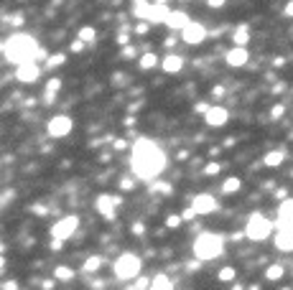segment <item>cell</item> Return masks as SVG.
<instances>
[{
    "mask_svg": "<svg viewBox=\"0 0 293 290\" xmlns=\"http://www.w3.org/2000/svg\"><path fill=\"white\" fill-rule=\"evenodd\" d=\"M225 61H227V66L240 69L250 61V51H247V46H232V49L225 54Z\"/></svg>",
    "mask_w": 293,
    "mask_h": 290,
    "instance_id": "cell-13",
    "label": "cell"
},
{
    "mask_svg": "<svg viewBox=\"0 0 293 290\" xmlns=\"http://www.w3.org/2000/svg\"><path fill=\"white\" fill-rule=\"evenodd\" d=\"M204 122H207L209 128H225L227 122H229V112H227V107L222 104H212L207 115H204Z\"/></svg>",
    "mask_w": 293,
    "mask_h": 290,
    "instance_id": "cell-12",
    "label": "cell"
},
{
    "mask_svg": "<svg viewBox=\"0 0 293 290\" xmlns=\"http://www.w3.org/2000/svg\"><path fill=\"white\" fill-rule=\"evenodd\" d=\"M225 252V237L217 232H201L194 239V257L207 262V259H217Z\"/></svg>",
    "mask_w": 293,
    "mask_h": 290,
    "instance_id": "cell-3",
    "label": "cell"
},
{
    "mask_svg": "<svg viewBox=\"0 0 293 290\" xmlns=\"http://www.w3.org/2000/svg\"><path fill=\"white\" fill-rule=\"evenodd\" d=\"M209 107H212V104H207V102H199V104H196V112L207 115V110H209Z\"/></svg>",
    "mask_w": 293,
    "mask_h": 290,
    "instance_id": "cell-40",
    "label": "cell"
},
{
    "mask_svg": "<svg viewBox=\"0 0 293 290\" xmlns=\"http://www.w3.org/2000/svg\"><path fill=\"white\" fill-rule=\"evenodd\" d=\"M123 148H128L125 140H115V150H123Z\"/></svg>",
    "mask_w": 293,
    "mask_h": 290,
    "instance_id": "cell-45",
    "label": "cell"
},
{
    "mask_svg": "<svg viewBox=\"0 0 293 290\" xmlns=\"http://www.w3.org/2000/svg\"><path fill=\"white\" fill-rule=\"evenodd\" d=\"M148 26H151L148 21H140V23H138V26H135L133 31H135V33H138V36H143V33H148Z\"/></svg>",
    "mask_w": 293,
    "mask_h": 290,
    "instance_id": "cell-37",
    "label": "cell"
},
{
    "mask_svg": "<svg viewBox=\"0 0 293 290\" xmlns=\"http://www.w3.org/2000/svg\"><path fill=\"white\" fill-rule=\"evenodd\" d=\"M273 226L275 224L262 211H253L250 217H247V224H245V237L253 239V242H262L273 234Z\"/></svg>",
    "mask_w": 293,
    "mask_h": 290,
    "instance_id": "cell-5",
    "label": "cell"
},
{
    "mask_svg": "<svg viewBox=\"0 0 293 290\" xmlns=\"http://www.w3.org/2000/svg\"><path fill=\"white\" fill-rule=\"evenodd\" d=\"M207 5H209V8H222L225 0H207Z\"/></svg>",
    "mask_w": 293,
    "mask_h": 290,
    "instance_id": "cell-43",
    "label": "cell"
},
{
    "mask_svg": "<svg viewBox=\"0 0 293 290\" xmlns=\"http://www.w3.org/2000/svg\"><path fill=\"white\" fill-rule=\"evenodd\" d=\"M140 3H148V0H133V5H140Z\"/></svg>",
    "mask_w": 293,
    "mask_h": 290,
    "instance_id": "cell-49",
    "label": "cell"
},
{
    "mask_svg": "<svg viewBox=\"0 0 293 290\" xmlns=\"http://www.w3.org/2000/svg\"><path fill=\"white\" fill-rule=\"evenodd\" d=\"M278 224H293V198H283L281 206H278Z\"/></svg>",
    "mask_w": 293,
    "mask_h": 290,
    "instance_id": "cell-18",
    "label": "cell"
},
{
    "mask_svg": "<svg viewBox=\"0 0 293 290\" xmlns=\"http://www.w3.org/2000/svg\"><path fill=\"white\" fill-rule=\"evenodd\" d=\"M232 41H234V46H247V43H250V26H247V23H242V26H237V28H234Z\"/></svg>",
    "mask_w": 293,
    "mask_h": 290,
    "instance_id": "cell-20",
    "label": "cell"
},
{
    "mask_svg": "<svg viewBox=\"0 0 293 290\" xmlns=\"http://www.w3.org/2000/svg\"><path fill=\"white\" fill-rule=\"evenodd\" d=\"M168 5H161V3H151L148 5V15H145V21H148L151 26H158V23H166L168 21Z\"/></svg>",
    "mask_w": 293,
    "mask_h": 290,
    "instance_id": "cell-15",
    "label": "cell"
},
{
    "mask_svg": "<svg viewBox=\"0 0 293 290\" xmlns=\"http://www.w3.org/2000/svg\"><path fill=\"white\" fill-rule=\"evenodd\" d=\"M38 76H41V66L36 61H23V64L16 66V79L21 84H33V82H38Z\"/></svg>",
    "mask_w": 293,
    "mask_h": 290,
    "instance_id": "cell-10",
    "label": "cell"
},
{
    "mask_svg": "<svg viewBox=\"0 0 293 290\" xmlns=\"http://www.w3.org/2000/svg\"><path fill=\"white\" fill-rule=\"evenodd\" d=\"M166 153L158 143L148 140V137H138L133 150H130V171L140 181H156L166 171Z\"/></svg>",
    "mask_w": 293,
    "mask_h": 290,
    "instance_id": "cell-1",
    "label": "cell"
},
{
    "mask_svg": "<svg viewBox=\"0 0 293 290\" xmlns=\"http://www.w3.org/2000/svg\"><path fill=\"white\" fill-rule=\"evenodd\" d=\"M283 161H286V150H270V153H265V158H262V165L278 168Z\"/></svg>",
    "mask_w": 293,
    "mask_h": 290,
    "instance_id": "cell-21",
    "label": "cell"
},
{
    "mask_svg": "<svg viewBox=\"0 0 293 290\" xmlns=\"http://www.w3.org/2000/svg\"><path fill=\"white\" fill-rule=\"evenodd\" d=\"M275 196H278V198H286V196H288V191H286V189H278V191H275Z\"/></svg>",
    "mask_w": 293,
    "mask_h": 290,
    "instance_id": "cell-47",
    "label": "cell"
},
{
    "mask_svg": "<svg viewBox=\"0 0 293 290\" xmlns=\"http://www.w3.org/2000/svg\"><path fill=\"white\" fill-rule=\"evenodd\" d=\"M133 288H135V290H148V288H151V278H143V275H140Z\"/></svg>",
    "mask_w": 293,
    "mask_h": 290,
    "instance_id": "cell-35",
    "label": "cell"
},
{
    "mask_svg": "<svg viewBox=\"0 0 293 290\" xmlns=\"http://www.w3.org/2000/svg\"><path fill=\"white\" fill-rule=\"evenodd\" d=\"M59 89H62V79H51L49 84H46V95H43V99H46V104L54 99V95H56V92Z\"/></svg>",
    "mask_w": 293,
    "mask_h": 290,
    "instance_id": "cell-28",
    "label": "cell"
},
{
    "mask_svg": "<svg viewBox=\"0 0 293 290\" xmlns=\"http://www.w3.org/2000/svg\"><path fill=\"white\" fill-rule=\"evenodd\" d=\"M291 272H293V267H291Z\"/></svg>",
    "mask_w": 293,
    "mask_h": 290,
    "instance_id": "cell-50",
    "label": "cell"
},
{
    "mask_svg": "<svg viewBox=\"0 0 293 290\" xmlns=\"http://www.w3.org/2000/svg\"><path fill=\"white\" fill-rule=\"evenodd\" d=\"M189 23H192V18L184 13V10H171V15H168V21H166V26L171 28V31H184Z\"/></svg>",
    "mask_w": 293,
    "mask_h": 290,
    "instance_id": "cell-17",
    "label": "cell"
},
{
    "mask_svg": "<svg viewBox=\"0 0 293 290\" xmlns=\"http://www.w3.org/2000/svg\"><path fill=\"white\" fill-rule=\"evenodd\" d=\"M71 128H74V122H71L69 115H56L49 120V125H46V132L51 137H66L71 132Z\"/></svg>",
    "mask_w": 293,
    "mask_h": 290,
    "instance_id": "cell-8",
    "label": "cell"
},
{
    "mask_svg": "<svg viewBox=\"0 0 293 290\" xmlns=\"http://www.w3.org/2000/svg\"><path fill=\"white\" fill-rule=\"evenodd\" d=\"M99 267H102V257H99V255L87 257V259H84V265H82V270H84V272H97Z\"/></svg>",
    "mask_w": 293,
    "mask_h": 290,
    "instance_id": "cell-26",
    "label": "cell"
},
{
    "mask_svg": "<svg viewBox=\"0 0 293 290\" xmlns=\"http://www.w3.org/2000/svg\"><path fill=\"white\" fill-rule=\"evenodd\" d=\"M117 43H120V46H128V43H130V38H128V31H123V33L117 36Z\"/></svg>",
    "mask_w": 293,
    "mask_h": 290,
    "instance_id": "cell-39",
    "label": "cell"
},
{
    "mask_svg": "<svg viewBox=\"0 0 293 290\" xmlns=\"http://www.w3.org/2000/svg\"><path fill=\"white\" fill-rule=\"evenodd\" d=\"M181 38H184V43H189V46H196V43H204L207 41V28H204V23H199V21H192L184 31H181Z\"/></svg>",
    "mask_w": 293,
    "mask_h": 290,
    "instance_id": "cell-9",
    "label": "cell"
},
{
    "mask_svg": "<svg viewBox=\"0 0 293 290\" xmlns=\"http://www.w3.org/2000/svg\"><path fill=\"white\" fill-rule=\"evenodd\" d=\"M196 217V211H194V206H189L186 211H184V219H194Z\"/></svg>",
    "mask_w": 293,
    "mask_h": 290,
    "instance_id": "cell-42",
    "label": "cell"
},
{
    "mask_svg": "<svg viewBox=\"0 0 293 290\" xmlns=\"http://www.w3.org/2000/svg\"><path fill=\"white\" fill-rule=\"evenodd\" d=\"M275 247L281 252H293V224H278Z\"/></svg>",
    "mask_w": 293,
    "mask_h": 290,
    "instance_id": "cell-14",
    "label": "cell"
},
{
    "mask_svg": "<svg viewBox=\"0 0 293 290\" xmlns=\"http://www.w3.org/2000/svg\"><path fill=\"white\" fill-rule=\"evenodd\" d=\"M153 3H161V5H168V0H153Z\"/></svg>",
    "mask_w": 293,
    "mask_h": 290,
    "instance_id": "cell-48",
    "label": "cell"
},
{
    "mask_svg": "<svg viewBox=\"0 0 293 290\" xmlns=\"http://www.w3.org/2000/svg\"><path fill=\"white\" fill-rule=\"evenodd\" d=\"M286 275V267L281 265V262H275V265H270L268 270H265V280H270V283H275V280H281Z\"/></svg>",
    "mask_w": 293,
    "mask_h": 290,
    "instance_id": "cell-23",
    "label": "cell"
},
{
    "mask_svg": "<svg viewBox=\"0 0 293 290\" xmlns=\"http://www.w3.org/2000/svg\"><path fill=\"white\" fill-rule=\"evenodd\" d=\"M219 171H222V163H217V161H212L209 165H204V176H214Z\"/></svg>",
    "mask_w": 293,
    "mask_h": 290,
    "instance_id": "cell-33",
    "label": "cell"
},
{
    "mask_svg": "<svg viewBox=\"0 0 293 290\" xmlns=\"http://www.w3.org/2000/svg\"><path fill=\"white\" fill-rule=\"evenodd\" d=\"M77 38L90 46V43H95V38H97V31H95L92 26H82V28H79V33H77Z\"/></svg>",
    "mask_w": 293,
    "mask_h": 290,
    "instance_id": "cell-24",
    "label": "cell"
},
{
    "mask_svg": "<svg viewBox=\"0 0 293 290\" xmlns=\"http://www.w3.org/2000/svg\"><path fill=\"white\" fill-rule=\"evenodd\" d=\"M64 61H66V56H64V54H54V56H49L46 66H49V69H54V66H62Z\"/></svg>",
    "mask_w": 293,
    "mask_h": 290,
    "instance_id": "cell-30",
    "label": "cell"
},
{
    "mask_svg": "<svg viewBox=\"0 0 293 290\" xmlns=\"http://www.w3.org/2000/svg\"><path fill=\"white\" fill-rule=\"evenodd\" d=\"M148 290H173V283H171V278L166 272H158V275L151 278V288Z\"/></svg>",
    "mask_w": 293,
    "mask_h": 290,
    "instance_id": "cell-19",
    "label": "cell"
},
{
    "mask_svg": "<svg viewBox=\"0 0 293 290\" xmlns=\"http://www.w3.org/2000/svg\"><path fill=\"white\" fill-rule=\"evenodd\" d=\"M140 270H143V259L135 252H123L120 257L115 259V265H112V272H115L117 280L140 278Z\"/></svg>",
    "mask_w": 293,
    "mask_h": 290,
    "instance_id": "cell-4",
    "label": "cell"
},
{
    "mask_svg": "<svg viewBox=\"0 0 293 290\" xmlns=\"http://www.w3.org/2000/svg\"><path fill=\"white\" fill-rule=\"evenodd\" d=\"M3 290H18V283H5Z\"/></svg>",
    "mask_w": 293,
    "mask_h": 290,
    "instance_id": "cell-46",
    "label": "cell"
},
{
    "mask_svg": "<svg viewBox=\"0 0 293 290\" xmlns=\"http://www.w3.org/2000/svg\"><path fill=\"white\" fill-rule=\"evenodd\" d=\"M283 13L288 15V18H293V0H288V3H286V8H283Z\"/></svg>",
    "mask_w": 293,
    "mask_h": 290,
    "instance_id": "cell-41",
    "label": "cell"
},
{
    "mask_svg": "<svg viewBox=\"0 0 293 290\" xmlns=\"http://www.w3.org/2000/svg\"><path fill=\"white\" fill-rule=\"evenodd\" d=\"M283 115H286V107H283L281 102H278V104L273 107V112H270V120H281Z\"/></svg>",
    "mask_w": 293,
    "mask_h": 290,
    "instance_id": "cell-34",
    "label": "cell"
},
{
    "mask_svg": "<svg viewBox=\"0 0 293 290\" xmlns=\"http://www.w3.org/2000/svg\"><path fill=\"white\" fill-rule=\"evenodd\" d=\"M153 191H161V193H173V189H171V183H166V181H156L153 183Z\"/></svg>",
    "mask_w": 293,
    "mask_h": 290,
    "instance_id": "cell-32",
    "label": "cell"
},
{
    "mask_svg": "<svg viewBox=\"0 0 293 290\" xmlns=\"http://www.w3.org/2000/svg\"><path fill=\"white\" fill-rule=\"evenodd\" d=\"M161 69H163L166 74H179L184 69V59L179 54H166L163 59H161Z\"/></svg>",
    "mask_w": 293,
    "mask_h": 290,
    "instance_id": "cell-16",
    "label": "cell"
},
{
    "mask_svg": "<svg viewBox=\"0 0 293 290\" xmlns=\"http://www.w3.org/2000/svg\"><path fill=\"white\" fill-rule=\"evenodd\" d=\"M138 66L143 69V71H148V69H153V66H158V56L153 54V51H145L140 59H138Z\"/></svg>",
    "mask_w": 293,
    "mask_h": 290,
    "instance_id": "cell-22",
    "label": "cell"
},
{
    "mask_svg": "<svg viewBox=\"0 0 293 290\" xmlns=\"http://www.w3.org/2000/svg\"><path fill=\"white\" fill-rule=\"evenodd\" d=\"M120 204H123L120 196H110V193H99L97 196V211L105 219H110V222L117 217V206H120Z\"/></svg>",
    "mask_w": 293,
    "mask_h": 290,
    "instance_id": "cell-7",
    "label": "cell"
},
{
    "mask_svg": "<svg viewBox=\"0 0 293 290\" xmlns=\"http://www.w3.org/2000/svg\"><path fill=\"white\" fill-rule=\"evenodd\" d=\"M77 229H79V219L74 217V214H69V217H62L51 226V237L59 239V242H64V239H69L71 234H74Z\"/></svg>",
    "mask_w": 293,
    "mask_h": 290,
    "instance_id": "cell-6",
    "label": "cell"
},
{
    "mask_svg": "<svg viewBox=\"0 0 293 290\" xmlns=\"http://www.w3.org/2000/svg\"><path fill=\"white\" fill-rule=\"evenodd\" d=\"M242 189V181L237 176H229L225 183H222V193H237Z\"/></svg>",
    "mask_w": 293,
    "mask_h": 290,
    "instance_id": "cell-25",
    "label": "cell"
},
{
    "mask_svg": "<svg viewBox=\"0 0 293 290\" xmlns=\"http://www.w3.org/2000/svg\"><path fill=\"white\" fill-rule=\"evenodd\" d=\"M192 206H194V211H196V217H207V214H214V211L219 209L217 198H214L212 193H196V196L192 198Z\"/></svg>",
    "mask_w": 293,
    "mask_h": 290,
    "instance_id": "cell-11",
    "label": "cell"
},
{
    "mask_svg": "<svg viewBox=\"0 0 293 290\" xmlns=\"http://www.w3.org/2000/svg\"><path fill=\"white\" fill-rule=\"evenodd\" d=\"M38 41L28 33H13L3 41V56L10 64H23V61H36L38 56Z\"/></svg>",
    "mask_w": 293,
    "mask_h": 290,
    "instance_id": "cell-2",
    "label": "cell"
},
{
    "mask_svg": "<svg viewBox=\"0 0 293 290\" xmlns=\"http://www.w3.org/2000/svg\"><path fill=\"white\" fill-rule=\"evenodd\" d=\"M234 275H237V272H234V267H222V270L217 272V278H219V283H232Z\"/></svg>",
    "mask_w": 293,
    "mask_h": 290,
    "instance_id": "cell-29",
    "label": "cell"
},
{
    "mask_svg": "<svg viewBox=\"0 0 293 290\" xmlns=\"http://www.w3.org/2000/svg\"><path fill=\"white\" fill-rule=\"evenodd\" d=\"M133 186H135V181H133V178H130V176L120 178V189H123V191H133Z\"/></svg>",
    "mask_w": 293,
    "mask_h": 290,
    "instance_id": "cell-36",
    "label": "cell"
},
{
    "mask_svg": "<svg viewBox=\"0 0 293 290\" xmlns=\"http://www.w3.org/2000/svg\"><path fill=\"white\" fill-rule=\"evenodd\" d=\"M181 224H184V217H179V214H171V217L166 219V226L168 229H179Z\"/></svg>",
    "mask_w": 293,
    "mask_h": 290,
    "instance_id": "cell-31",
    "label": "cell"
},
{
    "mask_svg": "<svg viewBox=\"0 0 293 290\" xmlns=\"http://www.w3.org/2000/svg\"><path fill=\"white\" fill-rule=\"evenodd\" d=\"M123 56H128V59H130V56H135V49H133V46H125V51H123Z\"/></svg>",
    "mask_w": 293,
    "mask_h": 290,
    "instance_id": "cell-44",
    "label": "cell"
},
{
    "mask_svg": "<svg viewBox=\"0 0 293 290\" xmlns=\"http://www.w3.org/2000/svg\"><path fill=\"white\" fill-rule=\"evenodd\" d=\"M84 46H87L84 41H79V38H74V41H71V51H74V54H79V51L84 49Z\"/></svg>",
    "mask_w": 293,
    "mask_h": 290,
    "instance_id": "cell-38",
    "label": "cell"
},
{
    "mask_svg": "<svg viewBox=\"0 0 293 290\" xmlns=\"http://www.w3.org/2000/svg\"><path fill=\"white\" fill-rule=\"evenodd\" d=\"M54 278L56 280H71V278H74V270H71V267H66V265H56V270H54Z\"/></svg>",
    "mask_w": 293,
    "mask_h": 290,
    "instance_id": "cell-27",
    "label": "cell"
}]
</instances>
